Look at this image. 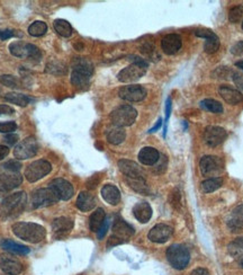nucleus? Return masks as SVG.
I'll list each match as a JSON object with an SVG mask.
<instances>
[{
  "label": "nucleus",
  "mask_w": 243,
  "mask_h": 275,
  "mask_svg": "<svg viewBox=\"0 0 243 275\" xmlns=\"http://www.w3.org/2000/svg\"><path fill=\"white\" fill-rule=\"evenodd\" d=\"M161 124H162V119H161V118H159V119H158V122H157V124H155V125L152 127V129H151V130L149 131V132H150V133H153V132H155V131H158V130L161 127Z\"/></svg>",
  "instance_id": "obj_55"
},
{
  "label": "nucleus",
  "mask_w": 243,
  "mask_h": 275,
  "mask_svg": "<svg viewBox=\"0 0 243 275\" xmlns=\"http://www.w3.org/2000/svg\"><path fill=\"white\" fill-rule=\"evenodd\" d=\"M96 197L89 192H81L77 198V206L82 212H88L96 206Z\"/></svg>",
  "instance_id": "obj_27"
},
{
  "label": "nucleus",
  "mask_w": 243,
  "mask_h": 275,
  "mask_svg": "<svg viewBox=\"0 0 243 275\" xmlns=\"http://www.w3.org/2000/svg\"><path fill=\"white\" fill-rule=\"evenodd\" d=\"M3 142L7 143L8 146H15L18 142V135L17 134H8L3 138Z\"/></svg>",
  "instance_id": "obj_49"
},
{
  "label": "nucleus",
  "mask_w": 243,
  "mask_h": 275,
  "mask_svg": "<svg viewBox=\"0 0 243 275\" xmlns=\"http://www.w3.org/2000/svg\"><path fill=\"white\" fill-rule=\"evenodd\" d=\"M90 77L91 76L79 73V71H73L71 74V82L72 85L77 87L79 89H85L88 87L89 81H90Z\"/></svg>",
  "instance_id": "obj_32"
},
{
  "label": "nucleus",
  "mask_w": 243,
  "mask_h": 275,
  "mask_svg": "<svg viewBox=\"0 0 243 275\" xmlns=\"http://www.w3.org/2000/svg\"><path fill=\"white\" fill-rule=\"evenodd\" d=\"M160 158V154L159 151L152 148V147H145V148L141 149L139 153V160H140L143 165L152 166L155 165Z\"/></svg>",
  "instance_id": "obj_24"
},
{
  "label": "nucleus",
  "mask_w": 243,
  "mask_h": 275,
  "mask_svg": "<svg viewBox=\"0 0 243 275\" xmlns=\"http://www.w3.org/2000/svg\"><path fill=\"white\" fill-rule=\"evenodd\" d=\"M73 228V221L71 220L69 218L66 217H61L55 219L52 223V229H53L54 234L57 235L59 237L65 236V235L69 234L71 230Z\"/></svg>",
  "instance_id": "obj_23"
},
{
  "label": "nucleus",
  "mask_w": 243,
  "mask_h": 275,
  "mask_svg": "<svg viewBox=\"0 0 243 275\" xmlns=\"http://www.w3.org/2000/svg\"><path fill=\"white\" fill-rule=\"evenodd\" d=\"M199 168H201L203 176L217 177V175H220L224 169V162L220 157L205 156L201 159Z\"/></svg>",
  "instance_id": "obj_9"
},
{
  "label": "nucleus",
  "mask_w": 243,
  "mask_h": 275,
  "mask_svg": "<svg viewBox=\"0 0 243 275\" xmlns=\"http://www.w3.org/2000/svg\"><path fill=\"white\" fill-rule=\"evenodd\" d=\"M134 235L133 227L126 223L123 219L117 218L113 226V235L108 240V247H113L126 241Z\"/></svg>",
  "instance_id": "obj_7"
},
{
  "label": "nucleus",
  "mask_w": 243,
  "mask_h": 275,
  "mask_svg": "<svg viewBox=\"0 0 243 275\" xmlns=\"http://www.w3.org/2000/svg\"><path fill=\"white\" fill-rule=\"evenodd\" d=\"M72 70L91 76L94 71V67H93V63H91L88 59L77 58L74 59V61L72 63Z\"/></svg>",
  "instance_id": "obj_30"
},
{
  "label": "nucleus",
  "mask_w": 243,
  "mask_h": 275,
  "mask_svg": "<svg viewBox=\"0 0 243 275\" xmlns=\"http://www.w3.org/2000/svg\"><path fill=\"white\" fill-rule=\"evenodd\" d=\"M8 154H9V149H8V147L0 145V160H2L3 158L7 157Z\"/></svg>",
  "instance_id": "obj_53"
},
{
  "label": "nucleus",
  "mask_w": 243,
  "mask_h": 275,
  "mask_svg": "<svg viewBox=\"0 0 243 275\" xmlns=\"http://www.w3.org/2000/svg\"><path fill=\"white\" fill-rule=\"evenodd\" d=\"M22 183L23 176L19 173H13V171L7 170L0 173V192H8V191L14 190Z\"/></svg>",
  "instance_id": "obj_14"
},
{
  "label": "nucleus",
  "mask_w": 243,
  "mask_h": 275,
  "mask_svg": "<svg viewBox=\"0 0 243 275\" xmlns=\"http://www.w3.org/2000/svg\"><path fill=\"white\" fill-rule=\"evenodd\" d=\"M10 53L21 59H30L33 62H38L42 59V52L36 45L24 43L21 41L14 42L9 45Z\"/></svg>",
  "instance_id": "obj_4"
},
{
  "label": "nucleus",
  "mask_w": 243,
  "mask_h": 275,
  "mask_svg": "<svg viewBox=\"0 0 243 275\" xmlns=\"http://www.w3.org/2000/svg\"><path fill=\"white\" fill-rule=\"evenodd\" d=\"M52 170V166L49 161L46 160H36L27 167L25 170V177L29 182L34 183L37 182L38 179L46 176Z\"/></svg>",
  "instance_id": "obj_10"
},
{
  "label": "nucleus",
  "mask_w": 243,
  "mask_h": 275,
  "mask_svg": "<svg viewBox=\"0 0 243 275\" xmlns=\"http://www.w3.org/2000/svg\"><path fill=\"white\" fill-rule=\"evenodd\" d=\"M15 122H0V132L1 133H10L16 130Z\"/></svg>",
  "instance_id": "obj_45"
},
{
  "label": "nucleus",
  "mask_w": 243,
  "mask_h": 275,
  "mask_svg": "<svg viewBox=\"0 0 243 275\" xmlns=\"http://www.w3.org/2000/svg\"><path fill=\"white\" fill-rule=\"evenodd\" d=\"M223 185L222 177H210L202 183V189L205 193H212Z\"/></svg>",
  "instance_id": "obj_35"
},
{
  "label": "nucleus",
  "mask_w": 243,
  "mask_h": 275,
  "mask_svg": "<svg viewBox=\"0 0 243 275\" xmlns=\"http://www.w3.org/2000/svg\"><path fill=\"white\" fill-rule=\"evenodd\" d=\"M59 200V196L52 187L39 189L35 191L33 195H32V206L34 209L46 208V206L55 204Z\"/></svg>",
  "instance_id": "obj_8"
},
{
  "label": "nucleus",
  "mask_w": 243,
  "mask_h": 275,
  "mask_svg": "<svg viewBox=\"0 0 243 275\" xmlns=\"http://www.w3.org/2000/svg\"><path fill=\"white\" fill-rule=\"evenodd\" d=\"M146 68H147V63L144 61V60L137 58V60H135L132 65L124 68V69L117 75L118 80L122 82L137 81L145 75Z\"/></svg>",
  "instance_id": "obj_6"
},
{
  "label": "nucleus",
  "mask_w": 243,
  "mask_h": 275,
  "mask_svg": "<svg viewBox=\"0 0 243 275\" xmlns=\"http://www.w3.org/2000/svg\"><path fill=\"white\" fill-rule=\"evenodd\" d=\"M236 66H237L238 68H240V69L243 70V60H242V61L237 62V63H236Z\"/></svg>",
  "instance_id": "obj_56"
},
{
  "label": "nucleus",
  "mask_w": 243,
  "mask_h": 275,
  "mask_svg": "<svg viewBox=\"0 0 243 275\" xmlns=\"http://www.w3.org/2000/svg\"><path fill=\"white\" fill-rule=\"evenodd\" d=\"M233 81L239 87V88L243 90V74L242 73H234Z\"/></svg>",
  "instance_id": "obj_50"
},
{
  "label": "nucleus",
  "mask_w": 243,
  "mask_h": 275,
  "mask_svg": "<svg viewBox=\"0 0 243 275\" xmlns=\"http://www.w3.org/2000/svg\"><path fill=\"white\" fill-rule=\"evenodd\" d=\"M46 73L51 75L60 76V75H66L67 74V68L61 62L58 61H52L46 65Z\"/></svg>",
  "instance_id": "obj_40"
},
{
  "label": "nucleus",
  "mask_w": 243,
  "mask_h": 275,
  "mask_svg": "<svg viewBox=\"0 0 243 275\" xmlns=\"http://www.w3.org/2000/svg\"><path fill=\"white\" fill-rule=\"evenodd\" d=\"M0 82L7 87H10V88H18V87H21L19 79L10 75L1 76V77H0Z\"/></svg>",
  "instance_id": "obj_41"
},
{
  "label": "nucleus",
  "mask_w": 243,
  "mask_h": 275,
  "mask_svg": "<svg viewBox=\"0 0 243 275\" xmlns=\"http://www.w3.org/2000/svg\"><path fill=\"white\" fill-rule=\"evenodd\" d=\"M171 235H173V228L168 225L160 223V225L154 226L153 228L150 230L147 237H149L151 241L157 242V244H163V242L169 240Z\"/></svg>",
  "instance_id": "obj_17"
},
{
  "label": "nucleus",
  "mask_w": 243,
  "mask_h": 275,
  "mask_svg": "<svg viewBox=\"0 0 243 275\" xmlns=\"http://www.w3.org/2000/svg\"><path fill=\"white\" fill-rule=\"evenodd\" d=\"M47 32V25L44 22L41 21H36L34 22L33 24H31L29 27V33L32 37L38 38V37H43Z\"/></svg>",
  "instance_id": "obj_39"
},
{
  "label": "nucleus",
  "mask_w": 243,
  "mask_h": 275,
  "mask_svg": "<svg viewBox=\"0 0 243 275\" xmlns=\"http://www.w3.org/2000/svg\"><path fill=\"white\" fill-rule=\"evenodd\" d=\"M50 187L54 190V192L57 193L60 200H69L73 196L74 189L73 186L71 185V183H69L66 179L63 178H55L51 182Z\"/></svg>",
  "instance_id": "obj_15"
},
{
  "label": "nucleus",
  "mask_w": 243,
  "mask_h": 275,
  "mask_svg": "<svg viewBox=\"0 0 243 275\" xmlns=\"http://www.w3.org/2000/svg\"><path fill=\"white\" fill-rule=\"evenodd\" d=\"M1 168L7 171L18 173V171L22 168V164L18 160H16V159H13V160H8L7 162H5V164L1 166Z\"/></svg>",
  "instance_id": "obj_43"
},
{
  "label": "nucleus",
  "mask_w": 243,
  "mask_h": 275,
  "mask_svg": "<svg viewBox=\"0 0 243 275\" xmlns=\"http://www.w3.org/2000/svg\"><path fill=\"white\" fill-rule=\"evenodd\" d=\"M13 233L18 238L32 244L41 242L46 236L44 227L32 222H16L13 226Z\"/></svg>",
  "instance_id": "obj_1"
},
{
  "label": "nucleus",
  "mask_w": 243,
  "mask_h": 275,
  "mask_svg": "<svg viewBox=\"0 0 243 275\" xmlns=\"http://www.w3.org/2000/svg\"><path fill=\"white\" fill-rule=\"evenodd\" d=\"M240 266H241V268H243V257L240 260Z\"/></svg>",
  "instance_id": "obj_57"
},
{
  "label": "nucleus",
  "mask_w": 243,
  "mask_h": 275,
  "mask_svg": "<svg viewBox=\"0 0 243 275\" xmlns=\"http://www.w3.org/2000/svg\"><path fill=\"white\" fill-rule=\"evenodd\" d=\"M17 35L16 33V31L13 30H0V39H2V41H5V39H11Z\"/></svg>",
  "instance_id": "obj_46"
},
{
  "label": "nucleus",
  "mask_w": 243,
  "mask_h": 275,
  "mask_svg": "<svg viewBox=\"0 0 243 275\" xmlns=\"http://www.w3.org/2000/svg\"><path fill=\"white\" fill-rule=\"evenodd\" d=\"M134 217L141 223H146L152 217V208L147 202H139L133 208Z\"/></svg>",
  "instance_id": "obj_25"
},
{
  "label": "nucleus",
  "mask_w": 243,
  "mask_h": 275,
  "mask_svg": "<svg viewBox=\"0 0 243 275\" xmlns=\"http://www.w3.org/2000/svg\"><path fill=\"white\" fill-rule=\"evenodd\" d=\"M118 96L127 102H141L146 97V89L140 85L124 86L118 90Z\"/></svg>",
  "instance_id": "obj_12"
},
{
  "label": "nucleus",
  "mask_w": 243,
  "mask_h": 275,
  "mask_svg": "<svg viewBox=\"0 0 243 275\" xmlns=\"http://www.w3.org/2000/svg\"><path fill=\"white\" fill-rule=\"evenodd\" d=\"M0 246L1 248H3L7 252L13 253V254H18V255H26L30 253L29 247L17 244L13 240H9V239H3V240L0 242Z\"/></svg>",
  "instance_id": "obj_28"
},
{
  "label": "nucleus",
  "mask_w": 243,
  "mask_h": 275,
  "mask_svg": "<svg viewBox=\"0 0 243 275\" xmlns=\"http://www.w3.org/2000/svg\"><path fill=\"white\" fill-rule=\"evenodd\" d=\"M170 204L174 209H179L181 205V194L178 189H174L170 194Z\"/></svg>",
  "instance_id": "obj_44"
},
{
  "label": "nucleus",
  "mask_w": 243,
  "mask_h": 275,
  "mask_svg": "<svg viewBox=\"0 0 243 275\" xmlns=\"http://www.w3.org/2000/svg\"><path fill=\"white\" fill-rule=\"evenodd\" d=\"M15 111L13 107L8 105H0V117H3V115H13Z\"/></svg>",
  "instance_id": "obj_51"
},
{
  "label": "nucleus",
  "mask_w": 243,
  "mask_h": 275,
  "mask_svg": "<svg viewBox=\"0 0 243 275\" xmlns=\"http://www.w3.org/2000/svg\"><path fill=\"white\" fill-rule=\"evenodd\" d=\"M27 196L25 192L8 195L0 204V216L5 219H14L21 214L26 206Z\"/></svg>",
  "instance_id": "obj_2"
},
{
  "label": "nucleus",
  "mask_w": 243,
  "mask_h": 275,
  "mask_svg": "<svg viewBox=\"0 0 243 275\" xmlns=\"http://www.w3.org/2000/svg\"><path fill=\"white\" fill-rule=\"evenodd\" d=\"M118 168L125 175L126 178H144V173L137 162L127 159L118 161Z\"/></svg>",
  "instance_id": "obj_19"
},
{
  "label": "nucleus",
  "mask_w": 243,
  "mask_h": 275,
  "mask_svg": "<svg viewBox=\"0 0 243 275\" xmlns=\"http://www.w3.org/2000/svg\"><path fill=\"white\" fill-rule=\"evenodd\" d=\"M170 112H171V99L168 98V101H167V107H166V122L169 119Z\"/></svg>",
  "instance_id": "obj_54"
},
{
  "label": "nucleus",
  "mask_w": 243,
  "mask_h": 275,
  "mask_svg": "<svg viewBox=\"0 0 243 275\" xmlns=\"http://www.w3.org/2000/svg\"><path fill=\"white\" fill-rule=\"evenodd\" d=\"M108 228H109V220L108 219H106L105 222H104L103 226L101 227V229L98 230V239H103L106 236L107 231H108Z\"/></svg>",
  "instance_id": "obj_47"
},
{
  "label": "nucleus",
  "mask_w": 243,
  "mask_h": 275,
  "mask_svg": "<svg viewBox=\"0 0 243 275\" xmlns=\"http://www.w3.org/2000/svg\"><path fill=\"white\" fill-rule=\"evenodd\" d=\"M242 17H243V7L236 6L231 8V10L229 11V19L231 23L237 24L241 21Z\"/></svg>",
  "instance_id": "obj_42"
},
{
  "label": "nucleus",
  "mask_w": 243,
  "mask_h": 275,
  "mask_svg": "<svg viewBox=\"0 0 243 275\" xmlns=\"http://www.w3.org/2000/svg\"><path fill=\"white\" fill-rule=\"evenodd\" d=\"M37 150L38 145L36 139L34 137H29L24 139L21 143H18V145L16 146L14 155L19 160H25V159L33 158L35 155L37 154Z\"/></svg>",
  "instance_id": "obj_11"
},
{
  "label": "nucleus",
  "mask_w": 243,
  "mask_h": 275,
  "mask_svg": "<svg viewBox=\"0 0 243 275\" xmlns=\"http://www.w3.org/2000/svg\"><path fill=\"white\" fill-rule=\"evenodd\" d=\"M102 196L110 205H117L121 201V192L116 186L107 184L102 189Z\"/></svg>",
  "instance_id": "obj_26"
},
{
  "label": "nucleus",
  "mask_w": 243,
  "mask_h": 275,
  "mask_svg": "<svg viewBox=\"0 0 243 275\" xmlns=\"http://www.w3.org/2000/svg\"><path fill=\"white\" fill-rule=\"evenodd\" d=\"M106 220V214L105 211L103 209H97L95 212L91 214L89 218V228L94 233H98V230L101 229V227L103 226V223Z\"/></svg>",
  "instance_id": "obj_29"
},
{
  "label": "nucleus",
  "mask_w": 243,
  "mask_h": 275,
  "mask_svg": "<svg viewBox=\"0 0 243 275\" xmlns=\"http://www.w3.org/2000/svg\"><path fill=\"white\" fill-rule=\"evenodd\" d=\"M228 226L232 233L243 231V204L237 206L229 218Z\"/></svg>",
  "instance_id": "obj_22"
},
{
  "label": "nucleus",
  "mask_w": 243,
  "mask_h": 275,
  "mask_svg": "<svg viewBox=\"0 0 243 275\" xmlns=\"http://www.w3.org/2000/svg\"><path fill=\"white\" fill-rule=\"evenodd\" d=\"M231 52L234 55H243V41H240L231 47Z\"/></svg>",
  "instance_id": "obj_48"
},
{
  "label": "nucleus",
  "mask_w": 243,
  "mask_h": 275,
  "mask_svg": "<svg viewBox=\"0 0 243 275\" xmlns=\"http://www.w3.org/2000/svg\"><path fill=\"white\" fill-rule=\"evenodd\" d=\"M201 106L203 107V109H205L206 111L212 112V113H215V114H221L223 112V106L221 103L215 101V99H212V98H207V99H204V101H202Z\"/></svg>",
  "instance_id": "obj_37"
},
{
  "label": "nucleus",
  "mask_w": 243,
  "mask_h": 275,
  "mask_svg": "<svg viewBox=\"0 0 243 275\" xmlns=\"http://www.w3.org/2000/svg\"><path fill=\"white\" fill-rule=\"evenodd\" d=\"M138 117V112L130 105L118 106L110 113V121L115 126L124 127L132 125Z\"/></svg>",
  "instance_id": "obj_3"
},
{
  "label": "nucleus",
  "mask_w": 243,
  "mask_h": 275,
  "mask_svg": "<svg viewBox=\"0 0 243 275\" xmlns=\"http://www.w3.org/2000/svg\"><path fill=\"white\" fill-rule=\"evenodd\" d=\"M125 137L126 133L123 127L115 126L107 132V141H108L110 145H119V143H122L125 140Z\"/></svg>",
  "instance_id": "obj_31"
},
{
  "label": "nucleus",
  "mask_w": 243,
  "mask_h": 275,
  "mask_svg": "<svg viewBox=\"0 0 243 275\" xmlns=\"http://www.w3.org/2000/svg\"><path fill=\"white\" fill-rule=\"evenodd\" d=\"M167 258L174 269L184 270L190 261V255L185 246L176 244L167 249Z\"/></svg>",
  "instance_id": "obj_5"
},
{
  "label": "nucleus",
  "mask_w": 243,
  "mask_h": 275,
  "mask_svg": "<svg viewBox=\"0 0 243 275\" xmlns=\"http://www.w3.org/2000/svg\"><path fill=\"white\" fill-rule=\"evenodd\" d=\"M190 275H210L208 271L206 269H203V268H198L196 270H194Z\"/></svg>",
  "instance_id": "obj_52"
},
{
  "label": "nucleus",
  "mask_w": 243,
  "mask_h": 275,
  "mask_svg": "<svg viewBox=\"0 0 243 275\" xmlns=\"http://www.w3.org/2000/svg\"><path fill=\"white\" fill-rule=\"evenodd\" d=\"M228 250L232 257H241L243 255V237L234 239L232 242H230Z\"/></svg>",
  "instance_id": "obj_38"
},
{
  "label": "nucleus",
  "mask_w": 243,
  "mask_h": 275,
  "mask_svg": "<svg viewBox=\"0 0 243 275\" xmlns=\"http://www.w3.org/2000/svg\"><path fill=\"white\" fill-rule=\"evenodd\" d=\"M218 93H220L222 98L231 105H237L243 101V94L241 91L234 89L230 86H221L220 89H218Z\"/></svg>",
  "instance_id": "obj_21"
},
{
  "label": "nucleus",
  "mask_w": 243,
  "mask_h": 275,
  "mask_svg": "<svg viewBox=\"0 0 243 275\" xmlns=\"http://www.w3.org/2000/svg\"><path fill=\"white\" fill-rule=\"evenodd\" d=\"M5 99L7 102L13 103L18 106H26L29 105V103L31 102V99L26 96V95L18 94V93H9L5 96Z\"/></svg>",
  "instance_id": "obj_36"
},
{
  "label": "nucleus",
  "mask_w": 243,
  "mask_h": 275,
  "mask_svg": "<svg viewBox=\"0 0 243 275\" xmlns=\"http://www.w3.org/2000/svg\"><path fill=\"white\" fill-rule=\"evenodd\" d=\"M54 30L58 32L59 35L63 38H70L72 35V27L65 19H55Z\"/></svg>",
  "instance_id": "obj_34"
},
{
  "label": "nucleus",
  "mask_w": 243,
  "mask_h": 275,
  "mask_svg": "<svg viewBox=\"0 0 243 275\" xmlns=\"http://www.w3.org/2000/svg\"><path fill=\"white\" fill-rule=\"evenodd\" d=\"M181 38L177 34H169L162 39L161 47L163 52L168 55L176 54L181 49Z\"/></svg>",
  "instance_id": "obj_20"
},
{
  "label": "nucleus",
  "mask_w": 243,
  "mask_h": 275,
  "mask_svg": "<svg viewBox=\"0 0 243 275\" xmlns=\"http://www.w3.org/2000/svg\"><path fill=\"white\" fill-rule=\"evenodd\" d=\"M0 270L7 275H18L22 273L23 265L10 255H0Z\"/></svg>",
  "instance_id": "obj_16"
},
{
  "label": "nucleus",
  "mask_w": 243,
  "mask_h": 275,
  "mask_svg": "<svg viewBox=\"0 0 243 275\" xmlns=\"http://www.w3.org/2000/svg\"><path fill=\"white\" fill-rule=\"evenodd\" d=\"M228 132L221 126H207L204 131V141L207 146L217 147L225 140Z\"/></svg>",
  "instance_id": "obj_13"
},
{
  "label": "nucleus",
  "mask_w": 243,
  "mask_h": 275,
  "mask_svg": "<svg viewBox=\"0 0 243 275\" xmlns=\"http://www.w3.org/2000/svg\"><path fill=\"white\" fill-rule=\"evenodd\" d=\"M126 181L129 183V185L137 192L144 195L150 194V189L146 185L145 178H126Z\"/></svg>",
  "instance_id": "obj_33"
},
{
  "label": "nucleus",
  "mask_w": 243,
  "mask_h": 275,
  "mask_svg": "<svg viewBox=\"0 0 243 275\" xmlns=\"http://www.w3.org/2000/svg\"><path fill=\"white\" fill-rule=\"evenodd\" d=\"M195 34L199 38L206 39L204 44V50L206 53H215L218 50V47H220V39H218L214 32L208 30H198L195 32Z\"/></svg>",
  "instance_id": "obj_18"
},
{
  "label": "nucleus",
  "mask_w": 243,
  "mask_h": 275,
  "mask_svg": "<svg viewBox=\"0 0 243 275\" xmlns=\"http://www.w3.org/2000/svg\"><path fill=\"white\" fill-rule=\"evenodd\" d=\"M242 30H243V22H242Z\"/></svg>",
  "instance_id": "obj_58"
}]
</instances>
